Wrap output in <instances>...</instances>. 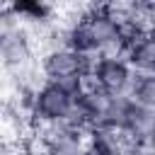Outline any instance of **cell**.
Segmentation results:
<instances>
[{
	"instance_id": "cell-1",
	"label": "cell",
	"mask_w": 155,
	"mask_h": 155,
	"mask_svg": "<svg viewBox=\"0 0 155 155\" xmlns=\"http://www.w3.org/2000/svg\"><path fill=\"white\" fill-rule=\"evenodd\" d=\"M75 109V97L61 87L58 82H41L31 99V119L34 126H51V124H68Z\"/></svg>"
},
{
	"instance_id": "cell-2",
	"label": "cell",
	"mask_w": 155,
	"mask_h": 155,
	"mask_svg": "<svg viewBox=\"0 0 155 155\" xmlns=\"http://www.w3.org/2000/svg\"><path fill=\"white\" fill-rule=\"evenodd\" d=\"M90 82L109 97H131L136 70L128 58H99L90 73Z\"/></svg>"
},
{
	"instance_id": "cell-3",
	"label": "cell",
	"mask_w": 155,
	"mask_h": 155,
	"mask_svg": "<svg viewBox=\"0 0 155 155\" xmlns=\"http://www.w3.org/2000/svg\"><path fill=\"white\" fill-rule=\"evenodd\" d=\"M82 19H85V24H87V29L92 34L97 53H102L109 44H114V41H119L124 36V24L109 12L107 2H102V5H87Z\"/></svg>"
},
{
	"instance_id": "cell-4",
	"label": "cell",
	"mask_w": 155,
	"mask_h": 155,
	"mask_svg": "<svg viewBox=\"0 0 155 155\" xmlns=\"http://www.w3.org/2000/svg\"><path fill=\"white\" fill-rule=\"evenodd\" d=\"M124 131L133 143H150L155 138V111L133 104V111H131Z\"/></svg>"
},
{
	"instance_id": "cell-5",
	"label": "cell",
	"mask_w": 155,
	"mask_h": 155,
	"mask_svg": "<svg viewBox=\"0 0 155 155\" xmlns=\"http://www.w3.org/2000/svg\"><path fill=\"white\" fill-rule=\"evenodd\" d=\"M128 63L136 73H155V29L138 36L128 48Z\"/></svg>"
},
{
	"instance_id": "cell-6",
	"label": "cell",
	"mask_w": 155,
	"mask_h": 155,
	"mask_svg": "<svg viewBox=\"0 0 155 155\" xmlns=\"http://www.w3.org/2000/svg\"><path fill=\"white\" fill-rule=\"evenodd\" d=\"M133 99L131 97H111L109 102V109L102 119L99 126H109V128H116V131H124L126 124H128V116L133 111Z\"/></svg>"
},
{
	"instance_id": "cell-7",
	"label": "cell",
	"mask_w": 155,
	"mask_h": 155,
	"mask_svg": "<svg viewBox=\"0 0 155 155\" xmlns=\"http://www.w3.org/2000/svg\"><path fill=\"white\" fill-rule=\"evenodd\" d=\"M131 99L138 107L155 111V73H136V82L131 87Z\"/></svg>"
},
{
	"instance_id": "cell-8",
	"label": "cell",
	"mask_w": 155,
	"mask_h": 155,
	"mask_svg": "<svg viewBox=\"0 0 155 155\" xmlns=\"http://www.w3.org/2000/svg\"><path fill=\"white\" fill-rule=\"evenodd\" d=\"M148 145H150V153H153V155H155V138H153V140H150V143H148Z\"/></svg>"
}]
</instances>
